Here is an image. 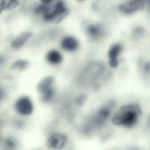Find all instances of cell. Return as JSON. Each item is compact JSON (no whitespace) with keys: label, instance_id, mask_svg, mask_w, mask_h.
<instances>
[{"label":"cell","instance_id":"cell-5","mask_svg":"<svg viewBox=\"0 0 150 150\" xmlns=\"http://www.w3.org/2000/svg\"><path fill=\"white\" fill-rule=\"evenodd\" d=\"M146 3V0H128L120 4L118 10L122 14L130 15L142 9Z\"/></svg>","mask_w":150,"mask_h":150},{"label":"cell","instance_id":"cell-10","mask_svg":"<svg viewBox=\"0 0 150 150\" xmlns=\"http://www.w3.org/2000/svg\"><path fill=\"white\" fill-rule=\"evenodd\" d=\"M32 37V33L30 31L23 32L12 41L11 44V47L14 50H19L25 45Z\"/></svg>","mask_w":150,"mask_h":150},{"label":"cell","instance_id":"cell-9","mask_svg":"<svg viewBox=\"0 0 150 150\" xmlns=\"http://www.w3.org/2000/svg\"><path fill=\"white\" fill-rule=\"evenodd\" d=\"M62 49L68 52L76 51L79 47V42L75 37L67 35L63 37L60 42Z\"/></svg>","mask_w":150,"mask_h":150},{"label":"cell","instance_id":"cell-22","mask_svg":"<svg viewBox=\"0 0 150 150\" xmlns=\"http://www.w3.org/2000/svg\"><path fill=\"white\" fill-rule=\"evenodd\" d=\"M7 92L5 88L0 85V101L4 100L7 97Z\"/></svg>","mask_w":150,"mask_h":150},{"label":"cell","instance_id":"cell-12","mask_svg":"<svg viewBox=\"0 0 150 150\" xmlns=\"http://www.w3.org/2000/svg\"><path fill=\"white\" fill-rule=\"evenodd\" d=\"M54 81V77L48 76L41 80L37 85V90L39 92L42 94L49 88L52 87Z\"/></svg>","mask_w":150,"mask_h":150},{"label":"cell","instance_id":"cell-28","mask_svg":"<svg viewBox=\"0 0 150 150\" xmlns=\"http://www.w3.org/2000/svg\"><path fill=\"white\" fill-rule=\"evenodd\" d=\"M1 141H2L1 136V135L0 134V143H1Z\"/></svg>","mask_w":150,"mask_h":150},{"label":"cell","instance_id":"cell-4","mask_svg":"<svg viewBox=\"0 0 150 150\" xmlns=\"http://www.w3.org/2000/svg\"><path fill=\"white\" fill-rule=\"evenodd\" d=\"M13 107L17 114L22 117L30 116L34 110V106L31 99L25 95L18 98L14 102Z\"/></svg>","mask_w":150,"mask_h":150},{"label":"cell","instance_id":"cell-8","mask_svg":"<svg viewBox=\"0 0 150 150\" xmlns=\"http://www.w3.org/2000/svg\"><path fill=\"white\" fill-rule=\"evenodd\" d=\"M122 50V45L119 43L114 44L110 47L108 52V57L109 65L112 68H115L119 65V57Z\"/></svg>","mask_w":150,"mask_h":150},{"label":"cell","instance_id":"cell-20","mask_svg":"<svg viewBox=\"0 0 150 150\" xmlns=\"http://www.w3.org/2000/svg\"><path fill=\"white\" fill-rule=\"evenodd\" d=\"M86 100V95L85 94H81L76 99V104L79 106H81L85 102Z\"/></svg>","mask_w":150,"mask_h":150},{"label":"cell","instance_id":"cell-25","mask_svg":"<svg viewBox=\"0 0 150 150\" xmlns=\"http://www.w3.org/2000/svg\"><path fill=\"white\" fill-rule=\"evenodd\" d=\"M56 1L57 0H40V2L42 3L47 4L53 3Z\"/></svg>","mask_w":150,"mask_h":150},{"label":"cell","instance_id":"cell-24","mask_svg":"<svg viewBox=\"0 0 150 150\" xmlns=\"http://www.w3.org/2000/svg\"><path fill=\"white\" fill-rule=\"evenodd\" d=\"M6 2L5 0H0V15L2 14L4 10H5Z\"/></svg>","mask_w":150,"mask_h":150},{"label":"cell","instance_id":"cell-27","mask_svg":"<svg viewBox=\"0 0 150 150\" xmlns=\"http://www.w3.org/2000/svg\"><path fill=\"white\" fill-rule=\"evenodd\" d=\"M146 3H147L149 5V8L150 10V0H146Z\"/></svg>","mask_w":150,"mask_h":150},{"label":"cell","instance_id":"cell-26","mask_svg":"<svg viewBox=\"0 0 150 150\" xmlns=\"http://www.w3.org/2000/svg\"><path fill=\"white\" fill-rule=\"evenodd\" d=\"M147 126L149 129H150V115L148 118L147 121Z\"/></svg>","mask_w":150,"mask_h":150},{"label":"cell","instance_id":"cell-29","mask_svg":"<svg viewBox=\"0 0 150 150\" xmlns=\"http://www.w3.org/2000/svg\"><path fill=\"white\" fill-rule=\"evenodd\" d=\"M0 126H1V122H0Z\"/></svg>","mask_w":150,"mask_h":150},{"label":"cell","instance_id":"cell-7","mask_svg":"<svg viewBox=\"0 0 150 150\" xmlns=\"http://www.w3.org/2000/svg\"><path fill=\"white\" fill-rule=\"evenodd\" d=\"M86 32L89 38L93 41L99 40L105 35V29L100 24H90L86 27Z\"/></svg>","mask_w":150,"mask_h":150},{"label":"cell","instance_id":"cell-16","mask_svg":"<svg viewBox=\"0 0 150 150\" xmlns=\"http://www.w3.org/2000/svg\"><path fill=\"white\" fill-rule=\"evenodd\" d=\"M54 90L52 86L42 93L41 97L42 102L46 103L51 101L54 97Z\"/></svg>","mask_w":150,"mask_h":150},{"label":"cell","instance_id":"cell-19","mask_svg":"<svg viewBox=\"0 0 150 150\" xmlns=\"http://www.w3.org/2000/svg\"><path fill=\"white\" fill-rule=\"evenodd\" d=\"M13 125L17 129H22L24 128L25 127V122L22 119L17 118L15 119L13 121Z\"/></svg>","mask_w":150,"mask_h":150},{"label":"cell","instance_id":"cell-2","mask_svg":"<svg viewBox=\"0 0 150 150\" xmlns=\"http://www.w3.org/2000/svg\"><path fill=\"white\" fill-rule=\"evenodd\" d=\"M115 106V102L114 100H110L102 106L96 114L91 118L84 129L85 131L88 132L92 129L100 128L105 125Z\"/></svg>","mask_w":150,"mask_h":150},{"label":"cell","instance_id":"cell-15","mask_svg":"<svg viewBox=\"0 0 150 150\" xmlns=\"http://www.w3.org/2000/svg\"><path fill=\"white\" fill-rule=\"evenodd\" d=\"M18 142L16 137L11 136H7L3 140L4 146L8 150H14L18 146Z\"/></svg>","mask_w":150,"mask_h":150},{"label":"cell","instance_id":"cell-6","mask_svg":"<svg viewBox=\"0 0 150 150\" xmlns=\"http://www.w3.org/2000/svg\"><path fill=\"white\" fill-rule=\"evenodd\" d=\"M68 138L66 135L62 133H56L49 136L47 141V145L51 149H59L66 146Z\"/></svg>","mask_w":150,"mask_h":150},{"label":"cell","instance_id":"cell-18","mask_svg":"<svg viewBox=\"0 0 150 150\" xmlns=\"http://www.w3.org/2000/svg\"><path fill=\"white\" fill-rule=\"evenodd\" d=\"M144 31L143 28L141 27H137L133 30L132 36L135 40H139L142 38L144 35Z\"/></svg>","mask_w":150,"mask_h":150},{"label":"cell","instance_id":"cell-3","mask_svg":"<svg viewBox=\"0 0 150 150\" xmlns=\"http://www.w3.org/2000/svg\"><path fill=\"white\" fill-rule=\"evenodd\" d=\"M69 10L64 0H57L52 3L51 9L42 16L47 23H59L68 16Z\"/></svg>","mask_w":150,"mask_h":150},{"label":"cell","instance_id":"cell-1","mask_svg":"<svg viewBox=\"0 0 150 150\" xmlns=\"http://www.w3.org/2000/svg\"><path fill=\"white\" fill-rule=\"evenodd\" d=\"M142 114L140 105L129 103L122 106L115 112L112 122L115 126L131 128L136 125Z\"/></svg>","mask_w":150,"mask_h":150},{"label":"cell","instance_id":"cell-11","mask_svg":"<svg viewBox=\"0 0 150 150\" xmlns=\"http://www.w3.org/2000/svg\"><path fill=\"white\" fill-rule=\"evenodd\" d=\"M62 55L60 52L56 49H52L47 53L46 55V60L50 64L58 65L62 62Z\"/></svg>","mask_w":150,"mask_h":150},{"label":"cell","instance_id":"cell-17","mask_svg":"<svg viewBox=\"0 0 150 150\" xmlns=\"http://www.w3.org/2000/svg\"><path fill=\"white\" fill-rule=\"evenodd\" d=\"M20 4L19 0H10L8 3L6 4L5 10L10 11L18 7Z\"/></svg>","mask_w":150,"mask_h":150},{"label":"cell","instance_id":"cell-13","mask_svg":"<svg viewBox=\"0 0 150 150\" xmlns=\"http://www.w3.org/2000/svg\"><path fill=\"white\" fill-rule=\"evenodd\" d=\"M30 65V63L28 61L23 59H19L11 63L10 69L14 71H24L27 69Z\"/></svg>","mask_w":150,"mask_h":150},{"label":"cell","instance_id":"cell-23","mask_svg":"<svg viewBox=\"0 0 150 150\" xmlns=\"http://www.w3.org/2000/svg\"><path fill=\"white\" fill-rule=\"evenodd\" d=\"M7 61V57L4 54L0 53V68L3 67Z\"/></svg>","mask_w":150,"mask_h":150},{"label":"cell","instance_id":"cell-14","mask_svg":"<svg viewBox=\"0 0 150 150\" xmlns=\"http://www.w3.org/2000/svg\"><path fill=\"white\" fill-rule=\"evenodd\" d=\"M52 4H44L41 3L37 4L33 9V12L37 16H42L45 15L51 9Z\"/></svg>","mask_w":150,"mask_h":150},{"label":"cell","instance_id":"cell-21","mask_svg":"<svg viewBox=\"0 0 150 150\" xmlns=\"http://www.w3.org/2000/svg\"><path fill=\"white\" fill-rule=\"evenodd\" d=\"M143 72L146 75H150V62H146L142 67Z\"/></svg>","mask_w":150,"mask_h":150}]
</instances>
